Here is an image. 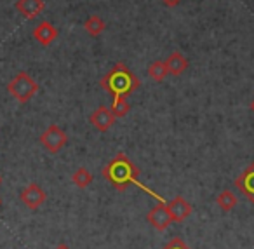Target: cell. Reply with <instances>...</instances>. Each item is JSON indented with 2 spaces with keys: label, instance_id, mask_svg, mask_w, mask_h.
I'll return each instance as SVG.
<instances>
[{
  "label": "cell",
  "instance_id": "cell-19",
  "mask_svg": "<svg viewBox=\"0 0 254 249\" xmlns=\"http://www.w3.org/2000/svg\"><path fill=\"white\" fill-rule=\"evenodd\" d=\"M162 4L166 5V7H178V5L181 4V0H162Z\"/></svg>",
  "mask_w": 254,
  "mask_h": 249
},
{
  "label": "cell",
  "instance_id": "cell-1",
  "mask_svg": "<svg viewBox=\"0 0 254 249\" xmlns=\"http://www.w3.org/2000/svg\"><path fill=\"white\" fill-rule=\"evenodd\" d=\"M101 174L112 183L113 188H117L119 192H126L127 186L138 183V178H139V167H136L134 162L129 161L126 154H117L105 167L101 169ZM141 186V185H139Z\"/></svg>",
  "mask_w": 254,
  "mask_h": 249
},
{
  "label": "cell",
  "instance_id": "cell-12",
  "mask_svg": "<svg viewBox=\"0 0 254 249\" xmlns=\"http://www.w3.org/2000/svg\"><path fill=\"white\" fill-rule=\"evenodd\" d=\"M188 65L190 63H188L187 56H183V53H180V51L171 53L166 60L167 72H169V75H173V77H180V75H183L185 72L188 70Z\"/></svg>",
  "mask_w": 254,
  "mask_h": 249
},
{
  "label": "cell",
  "instance_id": "cell-16",
  "mask_svg": "<svg viewBox=\"0 0 254 249\" xmlns=\"http://www.w3.org/2000/svg\"><path fill=\"white\" fill-rule=\"evenodd\" d=\"M148 75H150V79H152V81L162 82L164 79L169 75V72H167V67H166V61L157 60V61H153V63H150Z\"/></svg>",
  "mask_w": 254,
  "mask_h": 249
},
{
  "label": "cell",
  "instance_id": "cell-20",
  "mask_svg": "<svg viewBox=\"0 0 254 249\" xmlns=\"http://www.w3.org/2000/svg\"><path fill=\"white\" fill-rule=\"evenodd\" d=\"M56 249H70V248H68V246H64V244H60Z\"/></svg>",
  "mask_w": 254,
  "mask_h": 249
},
{
  "label": "cell",
  "instance_id": "cell-21",
  "mask_svg": "<svg viewBox=\"0 0 254 249\" xmlns=\"http://www.w3.org/2000/svg\"><path fill=\"white\" fill-rule=\"evenodd\" d=\"M251 112L254 113V99H253V103H251Z\"/></svg>",
  "mask_w": 254,
  "mask_h": 249
},
{
  "label": "cell",
  "instance_id": "cell-22",
  "mask_svg": "<svg viewBox=\"0 0 254 249\" xmlns=\"http://www.w3.org/2000/svg\"><path fill=\"white\" fill-rule=\"evenodd\" d=\"M0 183H2V176H0Z\"/></svg>",
  "mask_w": 254,
  "mask_h": 249
},
{
  "label": "cell",
  "instance_id": "cell-14",
  "mask_svg": "<svg viewBox=\"0 0 254 249\" xmlns=\"http://www.w3.org/2000/svg\"><path fill=\"white\" fill-rule=\"evenodd\" d=\"M112 113L115 115V119H122L129 113L131 110V103L127 99V96H113V101H112Z\"/></svg>",
  "mask_w": 254,
  "mask_h": 249
},
{
  "label": "cell",
  "instance_id": "cell-17",
  "mask_svg": "<svg viewBox=\"0 0 254 249\" xmlns=\"http://www.w3.org/2000/svg\"><path fill=\"white\" fill-rule=\"evenodd\" d=\"M71 181H73V185L78 186V188H87L92 183V174L85 167H78L77 171L71 174Z\"/></svg>",
  "mask_w": 254,
  "mask_h": 249
},
{
  "label": "cell",
  "instance_id": "cell-8",
  "mask_svg": "<svg viewBox=\"0 0 254 249\" xmlns=\"http://www.w3.org/2000/svg\"><path fill=\"white\" fill-rule=\"evenodd\" d=\"M89 120H91V124L99 131V133H106V131L112 129V126L115 124L117 119L110 108H106V106H98V108L91 113Z\"/></svg>",
  "mask_w": 254,
  "mask_h": 249
},
{
  "label": "cell",
  "instance_id": "cell-3",
  "mask_svg": "<svg viewBox=\"0 0 254 249\" xmlns=\"http://www.w3.org/2000/svg\"><path fill=\"white\" fill-rule=\"evenodd\" d=\"M7 92L19 103H28L39 92V84L26 72H19L7 84Z\"/></svg>",
  "mask_w": 254,
  "mask_h": 249
},
{
  "label": "cell",
  "instance_id": "cell-4",
  "mask_svg": "<svg viewBox=\"0 0 254 249\" xmlns=\"http://www.w3.org/2000/svg\"><path fill=\"white\" fill-rule=\"evenodd\" d=\"M40 143H42V147L46 148L47 152L58 154V152L68 143V136L60 126L53 124V126H49L42 134H40Z\"/></svg>",
  "mask_w": 254,
  "mask_h": 249
},
{
  "label": "cell",
  "instance_id": "cell-2",
  "mask_svg": "<svg viewBox=\"0 0 254 249\" xmlns=\"http://www.w3.org/2000/svg\"><path fill=\"white\" fill-rule=\"evenodd\" d=\"M99 85L112 96H129L138 91L141 82L129 70L126 63H117L105 77L99 81Z\"/></svg>",
  "mask_w": 254,
  "mask_h": 249
},
{
  "label": "cell",
  "instance_id": "cell-23",
  "mask_svg": "<svg viewBox=\"0 0 254 249\" xmlns=\"http://www.w3.org/2000/svg\"><path fill=\"white\" fill-rule=\"evenodd\" d=\"M0 204H2V200H0Z\"/></svg>",
  "mask_w": 254,
  "mask_h": 249
},
{
  "label": "cell",
  "instance_id": "cell-15",
  "mask_svg": "<svg viewBox=\"0 0 254 249\" xmlns=\"http://www.w3.org/2000/svg\"><path fill=\"white\" fill-rule=\"evenodd\" d=\"M216 204L221 207V211L228 213V211H232L233 207L237 206V195L232 190H223V192L216 197Z\"/></svg>",
  "mask_w": 254,
  "mask_h": 249
},
{
  "label": "cell",
  "instance_id": "cell-18",
  "mask_svg": "<svg viewBox=\"0 0 254 249\" xmlns=\"http://www.w3.org/2000/svg\"><path fill=\"white\" fill-rule=\"evenodd\" d=\"M162 249H190V248H188L181 239H173V241H171L167 246H164Z\"/></svg>",
  "mask_w": 254,
  "mask_h": 249
},
{
  "label": "cell",
  "instance_id": "cell-9",
  "mask_svg": "<svg viewBox=\"0 0 254 249\" xmlns=\"http://www.w3.org/2000/svg\"><path fill=\"white\" fill-rule=\"evenodd\" d=\"M33 39L40 44V46L47 47L58 39V28L51 21H40L39 25L33 28Z\"/></svg>",
  "mask_w": 254,
  "mask_h": 249
},
{
  "label": "cell",
  "instance_id": "cell-6",
  "mask_svg": "<svg viewBox=\"0 0 254 249\" xmlns=\"http://www.w3.org/2000/svg\"><path fill=\"white\" fill-rule=\"evenodd\" d=\"M166 206H167V209H169V214H171V218H173V221H176V223L185 221L191 213H193L191 204L181 195H176L173 200L166 202Z\"/></svg>",
  "mask_w": 254,
  "mask_h": 249
},
{
  "label": "cell",
  "instance_id": "cell-13",
  "mask_svg": "<svg viewBox=\"0 0 254 249\" xmlns=\"http://www.w3.org/2000/svg\"><path fill=\"white\" fill-rule=\"evenodd\" d=\"M105 28H106L105 19H103L101 16H98V14H92L91 18H87V19H85V23H84L85 33H89L91 37H99L103 32H105Z\"/></svg>",
  "mask_w": 254,
  "mask_h": 249
},
{
  "label": "cell",
  "instance_id": "cell-7",
  "mask_svg": "<svg viewBox=\"0 0 254 249\" xmlns=\"http://www.w3.org/2000/svg\"><path fill=\"white\" fill-rule=\"evenodd\" d=\"M19 197H21V202L25 204L26 207H30V209H39L47 199L46 192H44L37 183H30L26 188H23Z\"/></svg>",
  "mask_w": 254,
  "mask_h": 249
},
{
  "label": "cell",
  "instance_id": "cell-10",
  "mask_svg": "<svg viewBox=\"0 0 254 249\" xmlns=\"http://www.w3.org/2000/svg\"><path fill=\"white\" fill-rule=\"evenodd\" d=\"M235 186L254 204V162L240 172V176L235 179Z\"/></svg>",
  "mask_w": 254,
  "mask_h": 249
},
{
  "label": "cell",
  "instance_id": "cell-5",
  "mask_svg": "<svg viewBox=\"0 0 254 249\" xmlns=\"http://www.w3.org/2000/svg\"><path fill=\"white\" fill-rule=\"evenodd\" d=\"M146 220H148V223L159 232H164L171 223H173V218H171L169 209H167L164 200H159V204L148 211Z\"/></svg>",
  "mask_w": 254,
  "mask_h": 249
},
{
  "label": "cell",
  "instance_id": "cell-11",
  "mask_svg": "<svg viewBox=\"0 0 254 249\" xmlns=\"http://www.w3.org/2000/svg\"><path fill=\"white\" fill-rule=\"evenodd\" d=\"M16 9H18V12L23 18L35 19L46 9V2L44 0H18L16 2Z\"/></svg>",
  "mask_w": 254,
  "mask_h": 249
}]
</instances>
